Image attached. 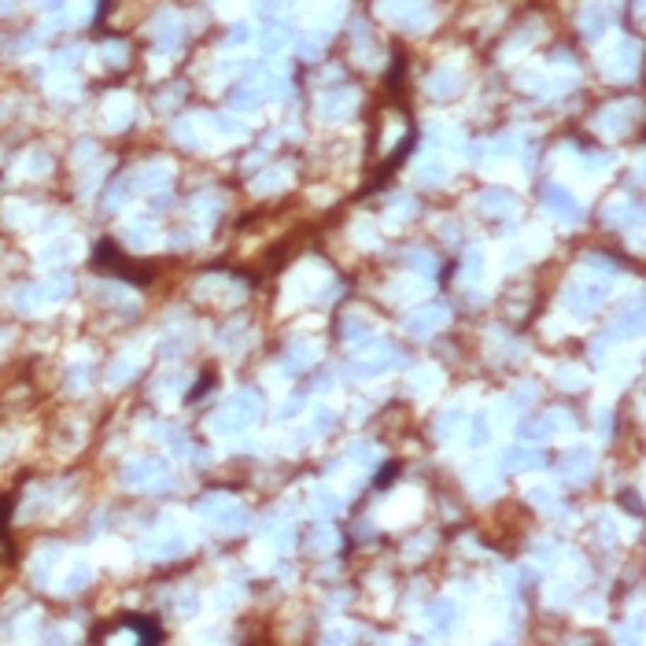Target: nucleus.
<instances>
[{
    "label": "nucleus",
    "mask_w": 646,
    "mask_h": 646,
    "mask_svg": "<svg viewBox=\"0 0 646 646\" xmlns=\"http://www.w3.org/2000/svg\"><path fill=\"white\" fill-rule=\"evenodd\" d=\"M602 299H606V285H584V281H576V285L565 288V306H569L573 314H580V318L591 314Z\"/></svg>",
    "instance_id": "nucleus-6"
},
{
    "label": "nucleus",
    "mask_w": 646,
    "mask_h": 646,
    "mask_svg": "<svg viewBox=\"0 0 646 646\" xmlns=\"http://www.w3.org/2000/svg\"><path fill=\"white\" fill-rule=\"evenodd\" d=\"M126 377H133V362H115V366H111V384H119Z\"/></svg>",
    "instance_id": "nucleus-29"
},
{
    "label": "nucleus",
    "mask_w": 646,
    "mask_h": 646,
    "mask_svg": "<svg viewBox=\"0 0 646 646\" xmlns=\"http://www.w3.org/2000/svg\"><path fill=\"white\" fill-rule=\"evenodd\" d=\"M89 576H92V569H89V565H82V569H74V573H71V580H67V587H82V584H85V580H89Z\"/></svg>",
    "instance_id": "nucleus-30"
},
{
    "label": "nucleus",
    "mask_w": 646,
    "mask_h": 646,
    "mask_svg": "<svg viewBox=\"0 0 646 646\" xmlns=\"http://www.w3.org/2000/svg\"><path fill=\"white\" fill-rule=\"evenodd\" d=\"M381 11L399 26H425L432 19L425 0H381Z\"/></svg>",
    "instance_id": "nucleus-5"
},
{
    "label": "nucleus",
    "mask_w": 646,
    "mask_h": 646,
    "mask_svg": "<svg viewBox=\"0 0 646 646\" xmlns=\"http://www.w3.org/2000/svg\"><path fill=\"white\" fill-rule=\"evenodd\" d=\"M311 354H318V347H314V344H296V347H288V362H285V369H292V373H296V369H306V366L314 362Z\"/></svg>",
    "instance_id": "nucleus-18"
},
{
    "label": "nucleus",
    "mask_w": 646,
    "mask_h": 646,
    "mask_svg": "<svg viewBox=\"0 0 646 646\" xmlns=\"http://www.w3.org/2000/svg\"><path fill=\"white\" fill-rule=\"evenodd\" d=\"M126 488H167L170 484V473L159 458H133L122 465V477H119Z\"/></svg>",
    "instance_id": "nucleus-3"
},
{
    "label": "nucleus",
    "mask_w": 646,
    "mask_h": 646,
    "mask_svg": "<svg viewBox=\"0 0 646 646\" xmlns=\"http://www.w3.org/2000/svg\"><path fill=\"white\" fill-rule=\"evenodd\" d=\"M133 174H122V177H115V181H111V189H107V196H104V203L111 207V211H115L119 203H126L129 196H133Z\"/></svg>",
    "instance_id": "nucleus-15"
},
{
    "label": "nucleus",
    "mask_w": 646,
    "mask_h": 646,
    "mask_svg": "<svg viewBox=\"0 0 646 646\" xmlns=\"http://www.w3.org/2000/svg\"><path fill=\"white\" fill-rule=\"evenodd\" d=\"M174 137L185 144V148H200V137H196V129H192V122H177L174 126Z\"/></svg>",
    "instance_id": "nucleus-23"
},
{
    "label": "nucleus",
    "mask_w": 646,
    "mask_h": 646,
    "mask_svg": "<svg viewBox=\"0 0 646 646\" xmlns=\"http://www.w3.org/2000/svg\"><path fill=\"white\" fill-rule=\"evenodd\" d=\"M399 362V351L392 344H369L359 351V359L351 362V373L354 377H373V373H384L388 366Z\"/></svg>",
    "instance_id": "nucleus-4"
},
{
    "label": "nucleus",
    "mask_w": 646,
    "mask_h": 646,
    "mask_svg": "<svg viewBox=\"0 0 646 646\" xmlns=\"http://www.w3.org/2000/svg\"><path fill=\"white\" fill-rule=\"evenodd\" d=\"M351 107H354V92L351 89H333L325 100H321V115H325V119H344Z\"/></svg>",
    "instance_id": "nucleus-12"
},
{
    "label": "nucleus",
    "mask_w": 646,
    "mask_h": 646,
    "mask_svg": "<svg viewBox=\"0 0 646 646\" xmlns=\"http://www.w3.org/2000/svg\"><path fill=\"white\" fill-rule=\"evenodd\" d=\"M200 513L218 532H240V528L248 525V510L240 506L237 498H229V495H207L203 503H200Z\"/></svg>",
    "instance_id": "nucleus-2"
},
{
    "label": "nucleus",
    "mask_w": 646,
    "mask_h": 646,
    "mask_svg": "<svg viewBox=\"0 0 646 646\" xmlns=\"http://www.w3.org/2000/svg\"><path fill=\"white\" fill-rule=\"evenodd\" d=\"M584 34H587L591 41L606 34V11H602V8H599V11H594V8H591V11L584 15Z\"/></svg>",
    "instance_id": "nucleus-19"
},
{
    "label": "nucleus",
    "mask_w": 646,
    "mask_h": 646,
    "mask_svg": "<svg viewBox=\"0 0 646 646\" xmlns=\"http://www.w3.org/2000/svg\"><path fill=\"white\" fill-rule=\"evenodd\" d=\"M528 498H532V503H543V506H554V491H546V488H539V491H532Z\"/></svg>",
    "instance_id": "nucleus-31"
},
{
    "label": "nucleus",
    "mask_w": 646,
    "mask_h": 646,
    "mask_svg": "<svg viewBox=\"0 0 646 646\" xmlns=\"http://www.w3.org/2000/svg\"><path fill=\"white\" fill-rule=\"evenodd\" d=\"M432 621H436V628H450L455 624V602H436L432 606Z\"/></svg>",
    "instance_id": "nucleus-21"
},
{
    "label": "nucleus",
    "mask_w": 646,
    "mask_h": 646,
    "mask_svg": "<svg viewBox=\"0 0 646 646\" xmlns=\"http://www.w3.org/2000/svg\"><path fill=\"white\" fill-rule=\"evenodd\" d=\"M539 462H543V455L536 447H506L503 450V465H506V469H536Z\"/></svg>",
    "instance_id": "nucleus-11"
},
{
    "label": "nucleus",
    "mask_w": 646,
    "mask_h": 646,
    "mask_svg": "<svg viewBox=\"0 0 646 646\" xmlns=\"http://www.w3.org/2000/svg\"><path fill=\"white\" fill-rule=\"evenodd\" d=\"M462 82H465V78H462L458 71H436V74L429 78V92H432V96H455V92L462 89Z\"/></svg>",
    "instance_id": "nucleus-13"
},
{
    "label": "nucleus",
    "mask_w": 646,
    "mask_h": 646,
    "mask_svg": "<svg viewBox=\"0 0 646 646\" xmlns=\"http://www.w3.org/2000/svg\"><path fill=\"white\" fill-rule=\"evenodd\" d=\"M314 417H318V421H314V425H318V432H321V429H333V410H318Z\"/></svg>",
    "instance_id": "nucleus-33"
},
{
    "label": "nucleus",
    "mask_w": 646,
    "mask_h": 646,
    "mask_svg": "<svg viewBox=\"0 0 646 646\" xmlns=\"http://www.w3.org/2000/svg\"><path fill=\"white\" fill-rule=\"evenodd\" d=\"M488 436H491V425H488V414H477V417H473V447H480V443H488Z\"/></svg>",
    "instance_id": "nucleus-24"
},
{
    "label": "nucleus",
    "mask_w": 646,
    "mask_h": 646,
    "mask_svg": "<svg viewBox=\"0 0 646 646\" xmlns=\"http://www.w3.org/2000/svg\"><path fill=\"white\" fill-rule=\"evenodd\" d=\"M458 429V410H443L440 414V436H450Z\"/></svg>",
    "instance_id": "nucleus-27"
},
{
    "label": "nucleus",
    "mask_w": 646,
    "mask_h": 646,
    "mask_svg": "<svg viewBox=\"0 0 646 646\" xmlns=\"http://www.w3.org/2000/svg\"><path fill=\"white\" fill-rule=\"evenodd\" d=\"M591 465H594L591 450H587V447H576V450H569V455H565V462H561V473L569 477V480H584V477L591 473Z\"/></svg>",
    "instance_id": "nucleus-10"
},
{
    "label": "nucleus",
    "mask_w": 646,
    "mask_h": 646,
    "mask_svg": "<svg viewBox=\"0 0 646 646\" xmlns=\"http://www.w3.org/2000/svg\"><path fill=\"white\" fill-rule=\"evenodd\" d=\"M613 159L609 155H587V167H609Z\"/></svg>",
    "instance_id": "nucleus-36"
},
{
    "label": "nucleus",
    "mask_w": 646,
    "mask_h": 646,
    "mask_svg": "<svg viewBox=\"0 0 646 646\" xmlns=\"http://www.w3.org/2000/svg\"><path fill=\"white\" fill-rule=\"evenodd\" d=\"M513 203H517V200L510 196L506 189H488V192H480V207H484L488 215H506V211H513Z\"/></svg>",
    "instance_id": "nucleus-14"
},
{
    "label": "nucleus",
    "mask_w": 646,
    "mask_h": 646,
    "mask_svg": "<svg viewBox=\"0 0 646 646\" xmlns=\"http://www.w3.org/2000/svg\"><path fill=\"white\" fill-rule=\"evenodd\" d=\"M288 37H285V30L281 26H273V30H266V37H263V44H266V52H277V48L285 44Z\"/></svg>",
    "instance_id": "nucleus-25"
},
{
    "label": "nucleus",
    "mask_w": 646,
    "mask_h": 646,
    "mask_svg": "<svg viewBox=\"0 0 646 646\" xmlns=\"http://www.w3.org/2000/svg\"><path fill=\"white\" fill-rule=\"evenodd\" d=\"M447 321V306H417V311L407 318V333L410 336H429Z\"/></svg>",
    "instance_id": "nucleus-7"
},
{
    "label": "nucleus",
    "mask_w": 646,
    "mask_h": 646,
    "mask_svg": "<svg viewBox=\"0 0 646 646\" xmlns=\"http://www.w3.org/2000/svg\"><path fill=\"white\" fill-rule=\"evenodd\" d=\"M137 177H144V181H140V185H148V189H152V185H167V181H170V167H167V163H155V167H144V170H140Z\"/></svg>",
    "instance_id": "nucleus-20"
},
{
    "label": "nucleus",
    "mask_w": 646,
    "mask_h": 646,
    "mask_svg": "<svg viewBox=\"0 0 646 646\" xmlns=\"http://www.w3.org/2000/svg\"><path fill=\"white\" fill-rule=\"evenodd\" d=\"M447 163L443 159H421V167H417V181H425V185H440V181H447Z\"/></svg>",
    "instance_id": "nucleus-16"
},
{
    "label": "nucleus",
    "mask_w": 646,
    "mask_h": 646,
    "mask_svg": "<svg viewBox=\"0 0 646 646\" xmlns=\"http://www.w3.org/2000/svg\"><path fill=\"white\" fill-rule=\"evenodd\" d=\"M410 263H414V266H425L421 273H432V270H436V258H432L429 251H410Z\"/></svg>",
    "instance_id": "nucleus-28"
},
{
    "label": "nucleus",
    "mask_w": 646,
    "mask_h": 646,
    "mask_svg": "<svg viewBox=\"0 0 646 646\" xmlns=\"http://www.w3.org/2000/svg\"><path fill=\"white\" fill-rule=\"evenodd\" d=\"M44 8H63V0H48V4H44Z\"/></svg>",
    "instance_id": "nucleus-37"
},
{
    "label": "nucleus",
    "mask_w": 646,
    "mask_h": 646,
    "mask_svg": "<svg viewBox=\"0 0 646 646\" xmlns=\"http://www.w3.org/2000/svg\"><path fill=\"white\" fill-rule=\"evenodd\" d=\"M480 273H484V255L480 251H469V258H465V277L473 281V277H480Z\"/></svg>",
    "instance_id": "nucleus-26"
},
{
    "label": "nucleus",
    "mask_w": 646,
    "mask_h": 646,
    "mask_svg": "<svg viewBox=\"0 0 646 646\" xmlns=\"http://www.w3.org/2000/svg\"><path fill=\"white\" fill-rule=\"evenodd\" d=\"M344 336H347V340H369V325L362 318H347L344 321Z\"/></svg>",
    "instance_id": "nucleus-22"
},
{
    "label": "nucleus",
    "mask_w": 646,
    "mask_h": 646,
    "mask_svg": "<svg viewBox=\"0 0 646 646\" xmlns=\"http://www.w3.org/2000/svg\"><path fill=\"white\" fill-rule=\"evenodd\" d=\"M314 503H318V513H333L336 510V498L333 495H318Z\"/></svg>",
    "instance_id": "nucleus-32"
},
{
    "label": "nucleus",
    "mask_w": 646,
    "mask_h": 646,
    "mask_svg": "<svg viewBox=\"0 0 646 646\" xmlns=\"http://www.w3.org/2000/svg\"><path fill=\"white\" fill-rule=\"evenodd\" d=\"M152 44L159 48V52H170V48L181 44V26H177L174 15H163V19L155 23V37H152Z\"/></svg>",
    "instance_id": "nucleus-9"
},
{
    "label": "nucleus",
    "mask_w": 646,
    "mask_h": 646,
    "mask_svg": "<svg viewBox=\"0 0 646 646\" xmlns=\"http://www.w3.org/2000/svg\"><path fill=\"white\" fill-rule=\"evenodd\" d=\"M351 455L359 458V462H369V458H373V450H369V443H354V450H351Z\"/></svg>",
    "instance_id": "nucleus-34"
},
{
    "label": "nucleus",
    "mask_w": 646,
    "mask_h": 646,
    "mask_svg": "<svg viewBox=\"0 0 646 646\" xmlns=\"http://www.w3.org/2000/svg\"><path fill=\"white\" fill-rule=\"evenodd\" d=\"M237 41H248V26H244V23L229 30V44H237Z\"/></svg>",
    "instance_id": "nucleus-35"
},
{
    "label": "nucleus",
    "mask_w": 646,
    "mask_h": 646,
    "mask_svg": "<svg viewBox=\"0 0 646 646\" xmlns=\"http://www.w3.org/2000/svg\"><path fill=\"white\" fill-rule=\"evenodd\" d=\"M258 85H237L233 92H229V104L237 107V111H251V107H258Z\"/></svg>",
    "instance_id": "nucleus-17"
},
{
    "label": "nucleus",
    "mask_w": 646,
    "mask_h": 646,
    "mask_svg": "<svg viewBox=\"0 0 646 646\" xmlns=\"http://www.w3.org/2000/svg\"><path fill=\"white\" fill-rule=\"evenodd\" d=\"M543 203L551 207V211L558 215V218H565V222H580V203L565 192L561 185H546L543 189Z\"/></svg>",
    "instance_id": "nucleus-8"
},
{
    "label": "nucleus",
    "mask_w": 646,
    "mask_h": 646,
    "mask_svg": "<svg viewBox=\"0 0 646 646\" xmlns=\"http://www.w3.org/2000/svg\"><path fill=\"white\" fill-rule=\"evenodd\" d=\"M258 410H263V402H258L255 392H237V395L211 417V429H215V432H240V429H248V425L255 421Z\"/></svg>",
    "instance_id": "nucleus-1"
}]
</instances>
